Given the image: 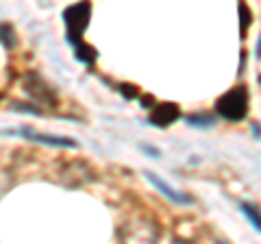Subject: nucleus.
I'll list each match as a JSON object with an SVG mask.
<instances>
[{"label": "nucleus", "mask_w": 261, "mask_h": 244, "mask_svg": "<svg viewBox=\"0 0 261 244\" xmlns=\"http://www.w3.org/2000/svg\"><path fill=\"white\" fill-rule=\"evenodd\" d=\"M187 122H190L192 127H196V129H211V127H214V118L198 116V113H194V116H187Z\"/></svg>", "instance_id": "nucleus-10"}, {"label": "nucleus", "mask_w": 261, "mask_h": 244, "mask_svg": "<svg viewBox=\"0 0 261 244\" xmlns=\"http://www.w3.org/2000/svg\"><path fill=\"white\" fill-rule=\"evenodd\" d=\"M146 179H148V181H150V183L154 185V188H157V190H159V192H161L168 201L176 203V205H190V203H192V199H190V197H185V194H181L178 190H174L172 185L166 183L163 179H159L154 173H150V170H146Z\"/></svg>", "instance_id": "nucleus-6"}, {"label": "nucleus", "mask_w": 261, "mask_h": 244, "mask_svg": "<svg viewBox=\"0 0 261 244\" xmlns=\"http://www.w3.org/2000/svg\"><path fill=\"white\" fill-rule=\"evenodd\" d=\"M35 83H37V87L31 83V81L27 79V92L33 96V99H35L37 103H42V105H57V96H55V92L50 87H48V83L46 81L39 77V75H35Z\"/></svg>", "instance_id": "nucleus-7"}, {"label": "nucleus", "mask_w": 261, "mask_h": 244, "mask_svg": "<svg viewBox=\"0 0 261 244\" xmlns=\"http://www.w3.org/2000/svg\"><path fill=\"white\" fill-rule=\"evenodd\" d=\"M257 59H261V37H259V44H257Z\"/></svg>", "instance_id": "nucleus-14"}, {"label": "nucleus", "mask_w": 261, "mask_h": 244, "mask_svg": "<svg viewBox=\"0 0 261 244\" xmlns=\"http://www.w3.org/2000/svg\"><path fill=\"white\" fill-rule=\"evenodd\" d=\"M89 15H92V5L89 3H76L63 11L65 35H68L70 44H81V37H83L89 24Z\"/></svg>", "instance_id": "nucleus-3"}, {"label": "nucleus", "mask_w": 261, "mask_h": 244, "mask_svg": "<svg viewBox=\"0 0 261 244\" xmlns=\"http://www.w3.org/2000/svg\"><path fill=\"white\" fill-rule=\"evenodd\" d=\"M3 135H20L29 142H37L44 146H57V149H76L79 142L65 135H50V133H37L33 129H13V131H3Z\"/></svg>", "instance_id": "nucleus-4"}, {"label": "nucleus", "mask_w": 261, "mask_h": 244, "mask_svg": "<svg viewBox=\"0 0 261 244\" xmlns=\"http://www.w3.org/2000/svg\"><path fill=\"white\" fill-rule=\"evenodd\" d=\"M240 209H242V214L246 216V221L252 225V229H257L261 233V211L252 205V203H240Z\"/></svg>", "instance_id": "nucleus-8"}, {"label": "nucleus", "mask_w": 261, "mask_h": 244, "mask_svg": "<svg viewBox=\"0 0 261 244\" xmlns=\"http://www.w3.org/2000/svg\"><path fill=\"white\" fill-rule=\"evenodd\" d=\"M216 113L228 122H240L248 113V92L246 87H233L216 101Z\"/></svg>", "instance_id": "nucleus-1"}, {"label": "nucleus", "mask_w": 261, "mask_h": 244, "mask_svg": "<svg viewBox=\"0 0 261 244\" xmlns=\"http://www.w3.org/2000/svg\"><path fill=\"white\" fill-rule=\"evenodd\" d=\"M157 225L152 221H146V218H135L120 229L118 244H157Z\"/></svg>", "instance_id": "nucleus-2"}, {"label": "nucleus", "mask_w": 261, "mask_h": 244, "mask_svg": "<svg viewBox=\"0 0 261 244\" xmlns=\"http://www.w3.org/2000/svg\"><path fill=\"white\" fill-rule=\"evenodd\" d=\"M240 13H242V35H246V31H248V24L252 20V13L246 5H240Z\"/></svg>", "instance_id": "nucleus-11"}, {"label": "nucleus", "mask_w": 261, "mask_h": 244, "mask_svg": "<svg viewBox=\"0 0 261 244\" xmlns=\"http://www.w3.org/2000/svg\"><path fill=\"white\" fill-rule=\"evenodd\" d=\"M96 55H98V53L94 51L92 46H87V44H83V42L76 44V59L83 61L85 66H92V63L96 61Z\"/></svg>", "instance_id": "nucleus-9"}, {"label": "nucleus", "mask_w": 261, "mask_h": 244, "mask_svg": "<svg viewBox=\"0 0 261 244\" xmlns=\"http://www.w3.org/2000/svg\"><path fill=\"white\" fill-rule=\"evenodd\" d=\"M142 151H144V153H150L152 157H159V151L152 149V146H142Z\"/></svg>", "instance_id": "nucleus-12"}, {"label": "nucleus", "mask_w": 261, "mask_h": 244, "mask_svg": "<svg viewBox=\"0 0 261 244\" xmlns=\"http://www.w3.org/2000/svg\"><path fill=\"white\" fill-rule=\"evenodd\" d=\"M252 133H255L257 137H261V127L257 125V122H255V125H252Z\"/></svg>", "instance_id": "nucleus-13"}, {"label": "nucleus", "mask_w": 261, "mask_h": 244, "mask_svg": "<svg viewBox=\"0 0 261 244\" xmlns=\"http://www.w3.org/2000/svg\"><path fill=\"white\" fill-rule=\"evenodd\" d=\"M178 118H181V109H178V105H174V103H159V105H154L150 111V122L161 129L174 125Z\"/></svg>", "instance_id": "nucleus-5"}]
</instances>
